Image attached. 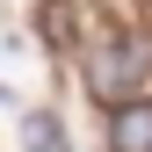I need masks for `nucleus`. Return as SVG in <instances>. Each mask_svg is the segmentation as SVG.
<instances>
[{
  "label": "nucleus",
  "mask_w": 152,
  "mask_h": 152,
  "mask_svg": "<svg viewBox=\"0 0 152 152\" xmlns=\"http://www.w3.org/2000/svg\"><path fill=\"white\" fill-rule=\"evenodd\" d=\"M87 87H94V102H138V94H152V44L145 36H123V44H109V51H94V65H87Z\"/></svg>",
  "instance_id": "nucleus-1"
},
{
  "label": "nucleus",
  "mask_w": 152,
  "mask_h": 152,
  "mask_svg": "<svg viewBox=\"0 0 152 152\" xmlns=\"http://www.w3.org/2000/svg\"><path fill=\"white\" fill-rule=\"evenodd\" d=\"M109 145L116 152H152V102H116V123H109Z\"/></svg>",
  "instance_id": "nucleus-2"
},
{
  "label": "nucleus",
  "mask_w": 152,
  "mask_h": 152,
  "mask_svg": "<svg viewBox=\"0 0 152 152\" xmlns=\"http://www.w3.org/2000/svg\"><path fill=\"white\" fill-rule=\"evenodd\" d=\"M65 22H72V0H44V36H51V44H65V36H72Z\"/></svg>",
  "instance_id": "nucleus-4"
},
{
  "label": "nucleus",
  "mask_w": 152,
  "mask_h": 152,
  "mask_svg": "<svg viewBox=\"0 0 152 152\" xmlns=\"http://www.w3.org/2000/svg\"><path fill=\"white\" fill-rule=\"evenodd\" d=\"M22 138H29V152H72L65 130H58V116H44V109H36V116H22Z\"/></svg>",
  "instance_id": "nucleus-3"
}]
</instances>
